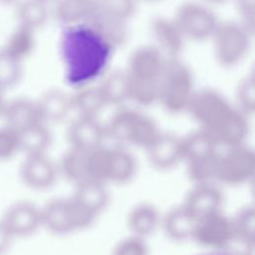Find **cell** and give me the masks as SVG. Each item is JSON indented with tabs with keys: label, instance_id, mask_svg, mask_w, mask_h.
<instances>
[{
	"label": "cell",
	"instance_id": "e0dca14e",
	"mask_svg": "<svg viewBox=\"0 0 255 255\" xmlns=\"http://www.w3.org/2000/svg\"><path fill=\"white\" fill-rule=\"evenodd\" d=\"M196 255H230L226 252H222V251H205Z\"/></svg>",
	"mask_w": 255,
	"mask_h": 255
},
{
	"label": "cell",
	"instance_id": "d6986e66",
	"mask_svg": "<svg viewBox=\"0 0 255 255\" xmlns=\"http://www.w3.org/2000/svg\"><path fill=\"white\" fill-rule=\"evenodd\" d=\"M18 1L19 0H0V4L5 6H11V5H15Z\"/></svg>",
	"mask_w": 255,
	"mask_h": 255
},
{
	"label": "cell",
	"instance_id": "5b68a950",
	"mask_svg": "<svg viewBox=\"0 0 255 255\" xmlns=\"http://www.w3.org/2000/svg\"><path fill=\"white\" fill-rule=\"evenodd\" d=\"M149 27L153 45L168 59L180 58L186 40L172 17L156 16L151 20Z\"/></svg>",
	"mask_w": 255,
	"mask_h": 255
},
{
	"label": "cell",
	"instance_id": "277c9868",
	"mask_svg": "<svg viewBox=\"0 0 255 255\" xmlns=\"http://www.w3.org/2000/svg\"><path fill=\"white\" fill-rule=\"evenodd\" d=\"M167 59L153 44L136 47L130 53L126 67L128 84L144 89L159 84Z\"/></svg>",
	"mask_w": 255,
	"mask_h": 255
},
{
	"label": "cell",
	"instance_id": "30bf717a",
	"mask_svg": "<svg viewBox=\"0 0 255 255\" xmlns=\"http://www.w3.org/2000/svg\"><path fill=\"white\" fill-rule=\"evenodd\" d=\"M35 114V108L31 103L23 99H15L5 102L2 117L5 125L20 131L31 127Z\"/></svg>",
	"mask_w": 255,
	"mask_h": 255
},
{
	"label": "cell",
	"instance_id": "ffe728a7",
	"mask_svg": "<svg viewBox=\"0 0 255 255\" xmlns=\"http://www.w3.org/2000/svg\"><path fill=\"white\" fill-rule=\"evenodd\" d=\"M4 105H5V101L3 99V92L0 91V116H2Z\"/></svg>",
	"mask_w": 255,
	"mask_h": 255
},
{
	"label": "cell",
	"instance_id": "5bb4252c",
	"mask_svg": "<svg viewBox=\"0 0 255 255\" xmlns=\"http://www.w3.org/2000/svg\"><path fill=\"white\" fill-rule=\"evenodd\" d=\"M19 148V131L7 125L0 127V161H8Z\"/></svg>",
	"mask_w": 255,
	"mask_h": 255
},
{
	"label": "cell",
	"instance_id": "52a82bcc",
	"mask_svg": "<svg viewBox=\"0 0 255 255\" xmlns=\"http://www.w3.org/2000/svg\"><path fill=\"white\" fill-rule=\"evenodd\" d=\"M15 7L17 25L35 33L42 29L52 16L49 2L45 0H19Z\"/></svg>",
	"mask_w": 255,
	"mask_h": 255
},
{
	"label": "cell",
	"instance_id": "4fadbf2b",
	"mask_svg": "<svg viewBox=\"0 0 255 255\" xmlns=\"http://www.w3.org/2000/svg\"><path fill=\"white\" fill-rule=\"evenodd\" d=\"M22 74V63L10 57L0 48V91L4 93L14 88L20 82Z\"/></svg>",
	"mask_w": 255,
	"mask_h": 255
},
{
	"label": "cell",
	"instance_id": "7c38bea8",
	"mask_svg": "<svg viewBox=\"0 0 255 255\" xmlns=\"http://www.w3.org/2000/svg\"><path fill=\"white\" fill-rule=\"evenodd\" d=\"M97 13L105 18L128 24L137 11L138 0H96Z\"/></svg>",
	"mask_w": 255,
	"mask_h": 255
},
{
	"label": "cell",
	"instance_id": "2e32d148",
	"mask_svg": "<svg viewBox=\"0 0 255 255\" xmlns=\"http://www.w3.org/2000/svg\"><path fill=\"white\" fill-rule=\"evenodd\" d=\"M11 237L12 236L9 234L0 220V255L4 254L8 250Z\"/></svg>",
	"mask_w": 255,
	"mask_h": 255
},
{
	"label": "cell",
	"instance_id": "8992f818",
	"mask_svg": "<svg viewBox=\"0 0 255 255\" xmlns=\"http://www.w3.org/2000/svg\"><path fill=\"white\" fill-rule=\"evenodd\" d=\"M52 16L63 26L88 23L97 13L96 0H53Z\"/></svg>",
	"mask_w": 255,
	"mask_h": 255
},
{
	"label": "cell",
	"instance_id": "ac0fdd59",
	"mask_svg": "<svg viewBox=\"0 0 255 255\" xmlns=\"http://www.w3.org/2000/svg\"><path fill=\"white\" fill-rule=\"evenodd\" d=\"M202 1H204L205 3H207V4H209V5H217V4H222V3H225V2H227V1H229V0H202Z\"/></svg>",
	"mask_w": 255,
	"mask_h": 255
},
{
	"label": "cell",
	"instance_id": "3957f363",
	"mask_svg": "<svg viewBox=\"0 0 255 255\" xmlns=\"http://www.w3.org/2000/svg\"><path fill=\"white\" fill-rule=\"evenodd\" d=\"M172 19L186 42L196 43L209 41L220 20L211 5L202 0L181 2L176 7Z\"/></svg>",
	"mask_w": 255,
	"mask_h": 255
},
{
	"label": "cell",
	"instance_id": "7a4b0ae2",
	"mask_svg": "<svg viewBox=\"0 0 255 255\" xmlns=\"http://www.w3.org/2000/svg\"><path fill=\"white\" fill-rule=\"evenodd\" d=\"M254 34L235 20H219L210 42L215 62L221 68H234L249 55Z\"/></svg>",
	"mask_w": 255,
	"mask_h": 255
},
{
	"label": "cell",
	"instance_id": "44dd1931",
	"mask_svg": "<svg viewBox=\"0 0 255 255\" xmlns=\"http://www.w3.org/2000/svg\"><path fill=\"white\" fill-rule=\"evenodd\" d=\"M138 1H146V2H157V1H161V0H138Z\"/></svg>",
	"mask_w": 255,
	"mask_h": 255
},
{
	"label": "cell",
	"instance_id": "ba28073f",
	"mask_svg": "<svg viewBox=\"0 0 255 255\" xmlns=\"http://www.w3.org/2000/svg\"><path fill=\"white\" fill-rule=\"evenodd\" d=\"M35 32L17 25L16 29L10 33L9 37L1 48L10 57L20 63H23L24 60H26L35 49Z\"/></svg>",
	"mask_w": 255,
	"mask_h": 255
},
{
	"label": "cell",
	"instance_id": "7402d4cb",
	"mask_svg": "<svg viewBox=\"0 0 255 255\" xmlns=\"http://www.w3.org/2000/svg\"><path fill=\"white\" fill-rule=\"evenodd\" d=\"M45 1H48V2H50V1H53V0H45Z\"/></svg>",
	"mask_w": 255,
	"mask_h": 255
},
{
	"label": "cell",
	"instance_id": "8fae6325",
	"mask_svg": "<svg viewBox=\"0 0 255 255\" xmlns=\"http://www.w3.org/2000/svg\"><path fill=\"white\" fill-rule=\"evenodd\" d=\"M88 23L103 35L116 50L124 47L129 38V31L126 23L114 21L98 14Z\"/></svg>",
	"mask_w": 255,
	"mask_h": 255
},
{
	"label": "cell",
	"instance_id": "9c48e42d",
	"mask_svg": "<svg viewBox=\"0 0 255 255\" xmlns=\"http://www.w3.org/2000/svg\"><path fill=\"white\" fill-rule=\"evenodd\" d=\"M35 214L33 210L24 203L11 205L4 212L1 222L11 236L26 234L34 225Z\"/></svg>",
	"mask_w": 255,
	"mask_h": 255
},
{
	"label": "cell",
	"instance_id": "9a60e30c",
	"mask_svg": "<svg viewBox=\"0 0 255 255\" xmlns=\"http://www.w3.org/2000/svg\"><path fill=\"white\" fill-rule=\"evenodd\" d=\"M237 15V21L251 33L255 31V0H229Z\"/></svg>",
	"mask_w": 255,
	"mask_h": 255
},
{
	"label": "cell",
	"instance_id": "6da1fadb",
	"mask_svg": "<svg viewBox=\"0 0 255 255\" xmlns=\"http://www.w3.org/2000/svg\"><path fill=\"white\" fill-rule=\"evenodd\" d=\"M116 51L89 23L63 27L59 56L67 84L78 90L101 80L110 70Z\"/></svg>",
	"mask_w": 255,
	"mask_h": 255
}]
</instances>
